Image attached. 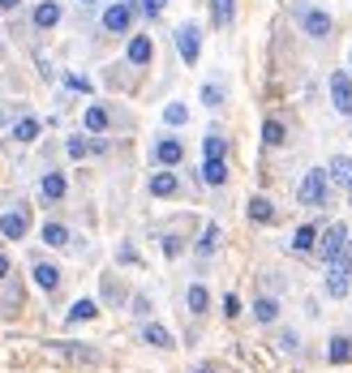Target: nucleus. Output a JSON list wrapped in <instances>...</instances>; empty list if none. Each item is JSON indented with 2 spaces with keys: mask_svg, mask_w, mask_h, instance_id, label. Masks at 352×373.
Returning a JSON list of instances; mask_svg holds the SVG:
<instances>
[{
  "mask_svg": "<svg viewBox=\"0 0 352 373\" xmlns=\"http://www.w3.org/2000/svg\"><path fill=\"white\" fill-rule=\"evenodd\" d=\"M163 5H168V0H142V13H146V17H159Z\"/></svg>",
  "mask_w": 352,
  "mask_h": 373,
  "instance_id": "nucleus-35",
  "label": "nucleus"
},
{
  "mask_svg": "<svg viewBox=\"0 0 352 373\" xmlns=\"http://www.w3.org/2000/svg\"><path fill=\"white\" fill-rule=\"evenodd\" d=\"M82 5H95V0H82Z\"/></svg>",
  "mask_w": 352,
  "mask_h": 373,
  "instance_id": "nucleus-44",
  "label": "nucleus"
},
{
  "mask_svg": "<svg viewBox=\"0 0 352 373\" xmlns=\"http://www.w3.org/2000/svg\"><path fill=\"white\" fill-rule=\"evenodd\" d=\"M116 258H120V262H129V266L138 262V254H134V249H129V244H120V254H116Z\"/></svg>",
  "mask_w": 352,
  "mask_h": 373,
  "instance_id": "nucleus-39",
  "label": "nucleus"
},
{
  "mask_svg": "<svg viewBox=\"0 0 352 373\" xmlns=\"http://www.w3.org/2000/svg\"><path fill=\"white\" fill-rule=\"evenodd\" d=\"M95 313H99V305H95V301H86V296H82V301H73V305H69L65 322H69V326H78V322H90Z\"/></svg>",
  "mask_w": 352,
  "mask_h": 373,
  "instance_id": "nucleus-13",
  "label": "nucleus"
},
{
  "mask_svg": "<svg viewBox=\"0 0 352 373\" xmlns=\"http://www.w3.org/2000/svg\"><path fill=\"white\" fill-rule=\"evenodd\" d=\"M22 5V0H0V9H17Z\"/></svg>",
  "mask_w": 352,
  "mask_h": 373,
  "instance_id": "nucleus-41",
  "label": "nucleus"
},
{
  "mask_svg": "<svg viewBox=\"0 0 352 373\" xmlns=\"http://www.w3.org/2000/svg\"><path fill=\"white\" fill-rule=\"evenodd\" d=\"M348 202H352V181H348Z\"/></svg>",
  "mask_w": 352,
  "mask_h": 373,
  "instance_id": "nucleus-43",
  "label": "nucleus"
},
{
  "mask_svg": "<svg viewBox=\"0 0 352 373\" xmlns=\"http://www.w3.org/2000/svg\"><path fill=\"white\" fill-rule=\"evenodd\" d=\"M82 120H86V129H90V133H104V129H108V108H99V103H90Z\"/></svg>",
  "mask_w": 352,
  "mask_h": 373,
  "instance_id": "nucleus-21",
  "label": "nucleus"
},
{
  "mask_svg": "<svg viewBox=\"0 0 352 373\" xmlns=\"http://www.w3.org/2000/svg\"><path fill=\"white\" fill-rule=\"evenodd\" d=\"M223 313H228V317H241V301H237V296L228 292V296H223Z\"/></svg>",
  "mask_w": 352,
  "mask_h": 373,
  "instance_id": "nucleus-36",
  "label": "nucleus"
},
{
  "mask_svg": "<svg viewBox=\"0 0 352 373\" xmlns=\"http://www.w3.org/2000/svg\"><path fill=\"white\" fill-rule=\"evenodd\" d=\"M5 275H9V258H5V254H0V279H5Z\"/></svg>",
  "mask_w": 352,
  "mask_h": 373,
  "instance_id": "nucleus-40",
  "label": "nucleus"
},
{
  "mask_svg": "<svg viewBox=\"0 0 352 373\" xmlns=\"http://www.w3.org/2000/svg\"><path fill=\"white\" fill-rule=\"evenodd\" d=\"M249 219H254V223H271L275 219V206L266 202V197H254V202H249Z\"/></svg>",
  "mask_w": 352,
  "mask_h": 373,
  "instance_id": "nucleus-26",
  "label": "nucleus"
},
{
  "mask_svg": "<svg viewBox=\"0 0 352 373\" xmlns=\"http://www.w3.org/2000/svg\"><path fill=\"white\" fill-rule=\"evenodd\" d=\"M326 292H331V296H344V292H348V275H339V270H326Z\"/></svg>",
  "mask_w": 352,
  "mask_h": 373,
  "instance_id": "nucleus-31",
  "label": "nucleus"
},
{
  "mask_svg": "<svg viewBox=\"0 0 352 373\" xmlns=\"http://www.w3.org/2000/svg\"><path fill=\"white\" fill-rule=\"evenodd\" d=\"M134 313H138V317L150 313V301H146V296H134Z\"/></svg>",
  "mask_w": 352,
  "mask_h": 373,
  "instance_id": "nucleus-38",
  "label": "nucleus"
},
{
  "mask_svg": "<svg viewBox=\"0 0 352 373\" xmlns=\"http://www.w3.org/2000/svg\"><path fill=\"white\" fill-rule=\"evenodd\" d=\"M56 22H61V5H56V0H43V5L35 9V26L39 31H52Z\"/></svg>",
  "mask_w": 352,
  "mask_h": 373,
  "instance_id": "nucleus-12",
  "label": "nucleus"
},
{
  "mask_svg": "<svg viewBox=\"0 0 352 373\" xmlns=\"http://www.w3.org/2000/svg\"><path fill=\"white\" fill-rule=\"evenodd\" d=\"M331 181H352V159L348 155H335L331 159Z\"/></svg>",
  "mask_w": 352,
  "mask_h": 373,
  "instance_id": "nucleus-28",
  "label": "nucleus"
},
{
  "mask_svg": "<svg viewBox=\"0 0 352 373\" xmlns=\"http://www.w3.org/2000/svg\"><path fill=\"white\" fill-rule=\"evenodd\" d=\"M65 82H69V90H82V94L90 90V82H86V78H78V73H69V78H65Z\"/></svg>",
  "mask_w": 352,
  "mask_h": 373,
  "instance_id": "nucleus-37",
  "label": "nucleus"
},
{
  "mask_svg": "<svg viewBox=\"0 0 352 373\" xmlns=\"http://www.w3.org/2000/svg\"><path fill=\"white\" fill-rule=\"evenodd\" d=\"M202 181L207 185H223V181H228V163H223V159H207L202 163Z\"/></svg>",
  "mask_w": 352,
  "mask_h": 373,
  "instance_id": "nucleus-17",
  "label": "nucleus"
},
{
  "mask_svg": "<svg viewBox=\"0 0 352 373\" xmlns=\"http://www.w3.org/2000/svg\"><path fill=\"white\" fill-rule=\"evenodd\" d=\"M223 155H228V142L219 133H207V159H223Z\"/></svg>",
  "mask_w": 352,
  "mask_h": 373,
  "instance_id": "nucleus-30",
  "label": "nucleus"
},
{
  "mask_svg": "<svg viewBox=\"0 0 352 373\" xmlns=\"http://www.w3.org/2000/svg\"><path fill=\"white\" fill-rule=\"evenodd\" d=\"M326 181H331V172H322V167L305 172V181L296 185V202H301V206H310V210L326 206Z\"/></svg>",
  "mask_w": 352,
  "mask_h": 373,
  "instance_id": "nucleus-1",
  "label": "nucleus"
},
{
  "mask_svg": "<svg viewBox=\"0 0 352 373\" xmlns=\"http://www.w3.org/2000/svg\"><path fill=\"white\" fill-rule=\"evenodd\" d=\"M65 189H69V185H65V176H61V172H47V176L39 181V193L47 197V202H61V197H65Z\"/></svg>",
  "mask_w": 352,
  "mask_h": 373,
  "instance_id": "nucleus-11",
  "label": "nucleus"
},
{
  "mask_svg": "<svg viewBox=\"0 0 352 373\" xmlns=\"http://www.w3.org/2000/svg\"><path fill=\"white\" fill-rule=\"evenodd\" d=\"M254 317L258 322H275V317H280V305H275L271 296H258V301H254Z\"/></svg>",
  "mask_w": 352,
  "mask_h": 373,
  "instance_id": "nucleus-27",
  "label": "nucleus"
},
{
  "mask_svg": "<svg viewBox=\"0 0 352 373\" xmlns=\"http://www.w3.org/2000/svg\"><path fill=\"white\" fill-rule=\"evenodd\" d=\"M219 249V223H207V232H202V240H198V254L202 258H211Z\"/></svg>",
  "mask_w": 352,
  "mask_h": 373,
  "instance_id": "nucleus-25",
  "label": "nucleus"
},
{
  "mask_svg": "<svg viewBox=\"0 0 352 373\" xmlns=\"http://www.w3.org/2000/svg\"><path fill=\"white\" fill-rule=\"evenodd\" d=\"M211 13H215V26H228L232 22V0H211Z\"/></svg>",
  "mask_w": 352,
  "mask_h": 373,
  "instance_id": "nucleus-29",
  "label": "nucleus"
},
{
  "mask_svg": "<svg viewBox=\"0 0 352 373\" xmlns=\"http://www.w3.org/2000/svg\"><path fill=\"white\" fill-rule=\"evenodd\" d=\"M185 305H189V309H193V313H202V309H207V305H211V292H207V288H202V283H193V288H189V292H185Z\"/></svg>",
  "mask_w": 352,
  "mask_h": 373,
  "instance_id": "nucleus-22",
  "label": "nucleus"
},
{
  "mask_svg": "<svg viewBox=\"0 0 352 373\" xmlns=\"http://www.w3.org/2000/svg\"><path fill=\"white\" fill-rule=\"evenodd\" d=\"M56 352H65L69 360H82V365L99 360V352H95V347H78V343H56Z\"/></svg>",
  "mask_w": 352,
  "mask_h": 373,
  "instance_id": "nucleus-20",
  "label": "nucleus"
},
{
  "mask_svg": "<svg viewBox=\"0 0 352 373\" xmlns=\"http://www.w3.org/2000/svg\"><path fill=\"white\" fill-rule=\"evenodd\" d=\"M292 249H296V254H310V249H318V228H314V223H305V228H296V236H292Z\"/></svg>",
  "mask_w": 352,
  "mask_h": 373,
  "instance_id": "nucleus-16",
  "label": "nucleus"
},
{
  "mask_svg": "<svg viewBox=\"0 0 352 373\" xmlns=\"http://www.w3.org/2000/svg\"><path fill=\"white\" fill-rule=\"evenodd\" d=\"M163 120H168V124H185V120H189V108H185V103H168V108H163Z\"/></svg>",
  "mask_w": 352,
  "mask_h": 373,
  "instance_id": "nucleus-32",
  "label": "nucleus"
},
{
  "mask_svg": "<svg viewBox=\"0 0 352 373\" xmlns=\"http://www.w3.org/2000/svg\"><path fill=\"white\" fill-rule=\"evenodd\" d=\"M129 26H134V5H125V0H120V5H112V9L104 13V31H112V35H125Z\"/></svg>",
  "mask_w": 352,
  "mask_h": 373,
  "instance_id": "nucleus-7",
  "label": "nucleus"
},
{
  "mask_svg": "<svg viewBox=\"0 0 352 373\" xmlns=\"http://www.w3.org/2000/svg\"><path fill=\"white\" fill-rule=\"evenodd\" d=\"M262 142H266V146H284V142H288V129H284L280 120H266V124H262Z\"/></svg>",
  "mask_w": 352,
  "mask_h": 373,
  "instance_id": "nucleus-24",
  "label": "nucleus"
},
{
  "mask_svg": "<svg viewBox=\"0 0 352 373\" xmlns=\"http://www.w3.org/2000/svg\"><path fill=\"white\" fill-rule=\"evenodd\" d=\"M65 151H69V159H82V155L90 151V142H86V138H69V146H65Z\"/></svg>",
  "mask_w": 352,
  "mask_h": 373,
  "instance_id": "nucleus-33",
  "label": "nucleus"
},
{
  "mask_svg": "<svg viewBox=\"0 0 352 373\" xmlns=\"http://www.w3.org/2000/svg\"><path fill=\"white\" fill-rule=\"evenodd\" d=\"M150 56H155L150 35H134V39H129V65H150Z\"/></svg>",
  "mask_w": 352,
  "mask_h": 373,
  "instance_id": "nucleus-9",
  "label": "nucleus"
},
{
  "mask_svg": "<svg viewBox=\"0 0 352 373\" xmlns=\"http://www.w3.org/2000/svg\"><path fill=\"white\" fill-rule=\"evenodd\" d=\"M189 373H215V369H211V365H198V369H189Z\"/></svg>",
  "mask_w": 352,
  "mask_h": 373,
  "instance_id": "nucleus-42",
  "label": "nucleus"
},
{
  "mask_svg": "<svg viewBox=\"0 0 352 373\" xmlns=\"http://www.w3.org/2000/svg\"><path fill=\"white\" fill-rule=\"evenodd\" d=\"M13 138H17V142H35V138H39V120H35V116H22V120L13 124Z\"/></svg>",
  "mask_w": 352,
  "mask_h": 373,
  "instance_id": "nucleus-23",
  "label": "nucleus"
},
{
  "mask_svg": "<svg viewBox=\"0 0 352 373\" xmlns=\"http://www.w3.org/2000/svg\"><path fill=\"white\" fill-rule=\"evenodd\" d=\"M344 244H348V228H344V223H331V228L322 232V240H318V258L322 262H335Z\"/></svg>",
  "mask_w": 352,
  "mask_h": 373,
  "instance_id": "nucleus-4",
  "label": "nucleus"
},
{
  "mask_svg": "<svg viewBox=\"0 0 352 373\" xmlns=\"http://www.w3.org/2000/svg\"><path fill=\"white\" fill-rule=\"evenodd\" d=\"M43 244L65 249L69 244V228H65V223H43Z\"/></svg>",
  "mask_w": 352,
  "mask_h": 373,
  "instance_id": "nucleus-18",
  "label": "nucleus"
},
{
  "mask_svg": "<svg viewBox=\"0 0 352 373\" xmlns=\"http://www.w3.org/2000/svg\"><path fill=\"white\" fill-rule=\"evenodd\" d=\"M150 193H155V197H172L176 193V176H172V172H155V176H150Z\"/></svg>",
  "mask_w": 352,
  "mask_h": 373,
  "instance_id": "nucleus-19",
  "label": "nucleus"
},
{
  "mask_svg": "<svg viewBox=\"0 0 352 373\" xmlns=\"http://www.w3.org/2000/svg\"><path fill=\"white\" fill-rule=\"evenodd\" d=\"M326 360H331V365H348L352 360V335H335L331 347H326Z\"/></svg>",
  "mask_w": 352,
  "mask_h": 373,
  "instance_id": "nucleus-10",
  "label": "nucleus"
},
{
  "mask_svg": "<svg viewBox=\"0 0 352 373\" xmlns=\"http://www.w3.org/2000/svg\"><path fill=\"white\" fill-rule=\"evenodd\" d=\"M150 159L163 163V167H176V163L185 159V146L176 142V138H159V142H155V151H150Z\"/></svg>",
  "mask_w": 352,
  "mask_h": 373,
  "instance_id": "nucleus-8",
  "label": "nucleus"
},
{
  "mask_svg": "<svg viewBox=\"0 0 352 373\" xmlns=\"http://www.w3.org/2000/svg\"><path fill=\"white\" fill-rule=\"evenodd\" d=\"M296 17H301V31H305L310 39H326V35H331V26H335L331 13L310 9V5H296Z\"/></svg>",
  "mask_w": 352,
  "mask_h": 373,
  "instance_id": "nucleus-2",
  "label": "nucleus"
},
{
  "mask_svg": "<svg viewBox=\"0 0 352 373\" xmlns=\"http://www.w3.org/2000/svg\"><path fill=\"white\" fill-rule=\"evenodd\" d=\"M176 52H181V60H185V65H198V56H202V31H198L193 22L176 31Z\"/></svg>",
  "mask_w": 352,
  "mask_h": 373,
  "instance_id": "nucleus-3",
  "label": "nucleus"
},
{
  "mask_svg": "<svg viewBox=\"0 0 352 373\" xmlns=\"http://www.w3.org/2000/svg\"><path fill=\"white\" fill-rule=\"evenodd\" d=\"M331 99H335V112L352 116V82H348V73H344V69L331 73Z\"/></svg>",
  "mask_w": 352,
  "mask_h": 373,
  "instance_id": "nucleus-6",
  "label": "nucleus"
},
{
  "mask_svg": "<svg viewBox=\"0 0 352 373\" xmlns=\"http://www.w3.org/2000/svg\"><path fill=\"white\" fill-rule=\"evenodd\" d=\"M35 283H39L43 292H56V288H61V270H56L52 262H39V266H35Z\"/></svg>",
  "mask_w": 352,
  "mask_h": 373,
  "instance_id": "nucleus-15",
  "label": "nucleus"
},
{
  "mask_svg": "<svg viewBox=\"0 0 352 373\" xmlns=\"http://www.w3.org/2000/svg\"><path fill=\"white\" fill-rule=\"evenodd\" d=\"M202 103H207V108H219V103H223V90H219L215 82H211V86H202Z\"/></svg>",
  "mask_w": 352,
  "mask_h": 373,
  "instance_id": "nucleus-34",
  "label": "nucleus"
},
{
  "mask_svg": "<svg viewBox=\"0 0 352 373\" xmlns=\"http://www.w3.org/2000/svg\"><path fill=\"white\" fill-rule=\"evenodd\" d=\"M26 228H31V215H26V206H17V210H5V215H0V236L22 240V236H26Z\"/></svg>",
  "mask_w": 352,
  "mask_h": 373,
  "instance_id": "nucleus-5",
  "label": "nucleus"
},
{
  "mask_svg": "<svg viewBox=\"0 0 352 373\" xmlns=\"http://www.w3.org/2000/svg\"><path fill=\"white\" fill-rule=\"evenodd\" d=\"M142 339H146L150 347H176L172 331H168V326H159V322H146V331H142Z\"/></svg>",
  "mask_w": 352,
  "mask_h": 373,
  "instance_id": "nucleus-14",
  "label": "nucleus"
}]
</instances>
